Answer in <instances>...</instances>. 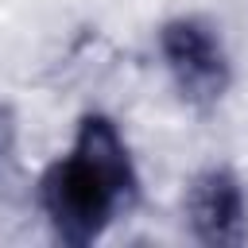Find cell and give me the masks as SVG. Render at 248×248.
I'll return each instance as SVG.
<instances>
[{
	"instance_id": "6da1fadb",
	"label": "cell",
	"mask_w": 248,
	"mask_h": 248,
	"mask_svg": "<svg viewBox=\"0 0 248 248\" xmlns=\"http://www.w3.org/2000/svg\"><path fill=\"white\" fill-rule=\"evenodd\" d=\"M140 178L128 155L124 136L101 112L81 116L74 151L46 167L39 182L43 213L54 236L70 248L93 244L120 209L136 202Z\"/></svg>"
},
{
	"instance_id": "7a4b0ae2",
	"label": "cell",
	"mask_w": 248,
	"mask_h": 248,
	"mask_svg": "<svg viewBox=\"0 0 248 248\" xmlns=\"http://www.w3.org/2000/svg\"><path fill=\"white\" fill-rule=\"evenodd\" d=\"M159 50L182 101H190L194 108H209L225 97L232 70L213 27H205L202 19H170L159 31Z\"/></svg>"
},
{
	"instance_id": "3957f363",
	"label": "cell",
	"mask_w": 248,
	"mask_h": 248,
	"mask_svg": "<svg viewBox=\"0 0 248 248\" xmlns=\"http://www.w3.org/2000/svg\"><path fill=\"white\" fill-rule=\"evenodd\" d=\"M186 221L202 244H244L248 240V198L229 167L202 170L186 190Z\"/></svg>"
},
{
	"instance_id": "277c9868",
	"label": "cell",
	"mask_w": 248,
	"mask_h": 248,
	"mask_svg": "<svg viewBox=\"0 0 248 248\" xmlns=\"http://www.w3.org/2000/svg\"><path fill=\"white\" fill-rule=\"evenodd\" d=\"M8 143H12V116L0 108V151H8Z\"/></svg>"
}]
</instances>
